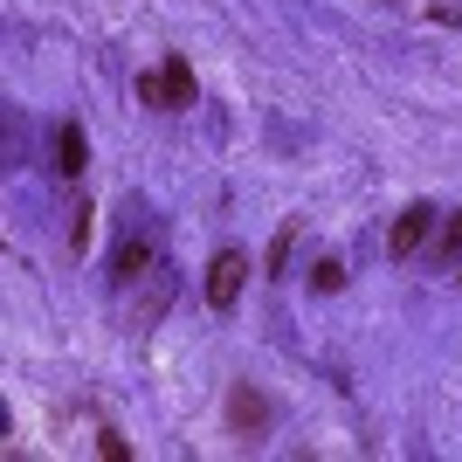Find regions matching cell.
<instances>
[{"label":"cell","mask_w":462,"mask_h":462,"mask_svg":"<svg viewBox=\"0 0 462 462\" xmlns=\"http://www.w3.org/2000/svg\"><path fill=\"white\" fill-rule=\"evenodd\" d=\"M421 242H428V208H407L401 221H393V242H386V249H393V255H414Z\"/></svg>","instance_id":"3957f363"},{"label":"cell","mask_w":462,"mask_h":462,"mask_svg":"<svg viewBox=\"0 0 462 462\" xmlns=\"http://www.w3.org/2000/svg\"><path fill=\"white\" fill-rule=\"evenodd\" d=\"M138 270H145V249H138V242H132V249L117 255V276H138Z\"/></svg>","instance_id":"5b68a950"},{"label":"cell","mask_w":462,"mask_h":462,"mask_svg":"<svg viewBox=\"0 0 462 462\" xmlns=\"http://www.w3.org/2000/svg\"><path fill=\"white\" fill-rule=\"evenodd\" d=\"M56 166H62L69 180L83 173V125H62V132H56Z\"/></svg>","instance_id":"277c9868"},{"label":"cell","mask_w":462,"mask_h":462,"mask_svg":"<svg viewBox=\"0 0 462 462\" xmlns=\"http://www.w3.org/2000/svg\"><path fill=\"white\" fill-rule=\"evenodd\" d=\"M448 249H462V214H456V221H448Z\"/></svg>","instance_id":"8992f818"},{"label":"cell","mask_w":462,"mask_h":462,"mask_svg":"<svg viewBox=\"0 0 462 462\" xmlns=\"http://www.w3.org/2000/svg\"><path fill=\"white\" fill-rule=\"evenodd\" d=\"M242 276H249V263H242V255H214V270H208V304L228 310L235 297H242Z\"/></svg>","instance_id":"7a4b0ae2"},{"label":"cell","mask_w":462,"mask_h":462,"mask_svg":"<svg viewBox=\"0 0 462 462\" xmlns=\"http://www.w3.org/2000/svg\"><path fill=\"white\" fill-rule=\"evenodd\" d=\"M138 97H145V104H159V111L193 104V62H187V56H166L152 77H138Z\"/></svg>","instance_id":"6da1fadb"}]
</instances>
